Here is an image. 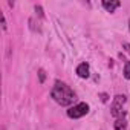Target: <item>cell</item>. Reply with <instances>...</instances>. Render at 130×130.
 Here are the masks:
<instances>
[{
    "label": "cell",
    "instance_id": "1",
    "mask_svg": "<svg viewBox=\"0 0 130 130\" xmlns=\"http://www.w3.org/2000/svg\"><path fill=\"white\" fill-rule=\"evenodd\" d=\"M51 96L60 106H71L77 100L75 92L63 81H55V84L51 90Z\"/></svg>",
    "mask_w": 130,
    "mask_h": 130
},
{
    "label": "cell",
    "instance_id": "2",
    "mask_svg": "<svg viewBox=\"0 0 130 130\" xmlns=\"http://www.w3.org/2000/svg\"><path fill=\"white\" fill-rule=\"evenodd\" d=\"M125 101H127V96L125 95H116L115 98H113V101H112V115L118 119V118H122L124 116V104H125Z\"/></svg>",
    "mask_w": 130,
    "mask_h": 130
},
{
    "label": "cell",
    "instance_id": "3",
    "mask_svg": "<svg viewBox=\"0 0 130 130\" xmlns=\"http://www.w3.org/2000/svg\"><path fill=\"white\" fill-rule=\"evenodd\" d=\"M89 113V104L87 103H78L75 104L74 107H71L68 110V116L72 118V119H78V118H83L84 115Z\"/></svg>",
    "mask_w": 130,
    "mask_h": 130
},
{
    "label": "cell",
    "instance_id": "4",
    "mask_svg": "<svg viewBox=\"0 0 130 130\" xmlns=\"http://www.w3.org/2000/svg\"><path fill=\"white\" fill-rule=\"evenodd\" d=\"M77 75L80 78H87L89 77V64L87 63H81L77 66Z\"/></svg>",
    "mask_w": 130,
    "mask_h": 130
},
{
    "label": "cell",
    "instance_id": "5",
    "mask_svg": "<svg viewBox=\"0 0 130 130\" xmlns=\"http://www.w3.org/2000/svg\"><path fill=\"white\" fill-rule=\"evenodd\" d=\"M121 6V2H107V0H104L103 2V8L107 11V12H113L116 8Z\"/></svg>",
    "mask_w": 130,
    "mask_h": 130
},
{
    "label": "cell",
    "instance_id": "6",
    "mask_svg": "<svg viewBox=\"0 0 130 130\" xmlns=\"http://www.w3.org/2000/svg\"><path fill=\"white\" fill-rule=\"evenodd\" d=\"M115 130H127V119L122 116V118H118L113 124Z\"/></svg>",
    "mask_w": 130,
    "mask_h": 130
},
{
    "label": "cell",
    "instance_id": "7",
    "mask_svg": "<svg viewBox=\"0 0 130 130\" xmlns=\"http://www.w3.org/2000/svg\"><path fill=\"white\" fill-rule=\"evenodd\" d=\"M124 77L127 80H130V61H125V64H124Z\"/></svg>",
    "mask_w": 130,
    "mask_h": 130
},
{
    "label": "cell",
    "instance_id": "8",
    "mask_svg": "<svg viewBox=\"0 0 130 130\" xmlns=\"http://www.w3.org/2000/svg\"><path fill=\"white\" fill-rule=\"evenodd\" d=\"M38 77H40V83H43V81H44V71H43V69L38 71Z\"/></svg>",
    "mask_w": 130,
    "mask_h": 130
},
{
    "label": "cell",
    "instance_id": "9",
    "mask_svg": "<svg viewBox=\"0 0 130 130\" xmlns=\"http://www.w3.org/2000/svg\"><path fill=\"white\" fill-rule=\"evenodd\" d=\"M35 12H38V15L43 17V9H41V6H35Z\"/></svg>",
    "mask_w": 130,
    "mask_h": 130
},
{
    "label": "cell",
    "instance_id": "10",
    "mask_svg": "<svg viewBox=\"0 0 130 130\" xmlns=\"http://www.w3.org/2000/svg\"><path fill=\"white\" fill-rule=\"evenodd\" d=\"M2 29L3 31H6V20H5V17L2 15Z\"/></svg>",
    "mask_w": 130,
    "mask_h": 130
},
{
    "label": "cell",
    "instance_id": "11",
    "mask_svg": "<svg viewBox=\"0 0 130 130\" xmlns=\"http://www.w3.org/2000/svg\"><path fill=\"white\" fill-rule=\"evenodd\" d=\"M122 46H124V49H125V51H127V52L130 54V44H128V43H124Z\"/></svg>",
    "mask_w": 130,
    "mask_h": 130
},
{
    "label": "cell",
    "instance_id": "12",
    "mask_svg": "<svg viewBox=\"0 0 130 130\" xmlns=\"http://www.w3.org/2000/svg\"><path fill=\"white\" fill-rule=\"evenodd\" d=\"M128 28H130V20H128Z\"/></svg>",
    "mask_w": 130,
    "mask_h": 130
}]
</instances>
